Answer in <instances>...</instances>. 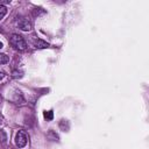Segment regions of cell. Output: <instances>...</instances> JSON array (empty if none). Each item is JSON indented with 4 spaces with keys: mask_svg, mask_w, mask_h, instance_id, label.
Listing matches in <instances>:
<instances>
[{
    "mask_svg": "<svg viewBox=\"0 0 149 149\" xmlns=\"http://www.w3.org/2000/svg\"><path fill=\"white\" fill-rule=\"evenodd\" d=\"M9 43L12 44V47H14L16 50H20V51H23L27 49V43L26 41L23 40L22 36L17 35V34H12L10 37H9Z\"/></svg>",
    "mask_w": 149,
    "mask_h": 149,
    "instance_id": "1",
    "label": "cell"
},
{
    "mask_svg": "<svg viewBox=\"0 0 149 149\" xmlns=\"http://www.w3.org/2000/svg\"><path fill=\"white\" fill-rule=\"evenodd\" d=\"M27 142H28V135L24 130H19L15 135V144L19 147V148H23L27 146Z\"/></svg>",
    "mask_w": 149,
    "mask_h": 149,
    "instance_id": "2",
    "label": "cell"
},
{
    "mask_svg": "<svg viewBox=\"0 0 149 149\" xmlns=\"http://www.w3.org/2000/svg\"><path fill=\"white\" fill-rule=\"evenodd\" d=\"M17 26L21 30L23 31H29L31 29V23L27 20V19H21L19 22H17Z\"/></svg>",
    "mask_w": 149,
    "mask_h": 149,
    "instance_id": "3",
    "label": "cell"
},
{
    "mask_svg": "<svg viewBox=\"0 0 149 149\" xmlns=\"http://www.w3.org/2000/svg\"><path fill=\"white\" fill-rule=\"evenodd\" d=\"M34 47L35 48H38V49H43V48H48L49 47V43H47L45 41L41 40V38H37L34 41Z\"/></svg>",
    "mask_w": 149,
    "mask_h": 149,
    "instance_id": "4",
    "label": "cell"
},
{
    "mask_svg": "<svg viewBox=\"0 0 149 149\" xmlns=\"http://www.w3.org/2000/svg\"><path fill=\"white\" fill-rule=\"evenodd\" d=\"M6 14H7V7L5 5H0V20H2Z\"/></svg>",
    "mask_w": 149,
    "mask_h": 149,
    "instance_id": "5",
    "label": "cell"
},
{
    "mask_svg": "<svg viewBox=\"0 0 149 149\" xmlns=\"http://www.w3.org/2000/svg\"><path fill=\"white\" fill-rule=\"evenodd\" d=\"M8 61H9V58L6 54H0V64H6V63H8Z\"/></svg>",
    "mask_w": 149,
    "mask_h": 149,
    "instance_id": "6",
    "label": "cell"
},
{
    "mask_svg": "<svg viewBox=\"0 0 149 149\" xmlns=\"http://www.w3.org/2000/svg\"><path fill=\"white\" fill-rule=\"evenodd\" d=\"M44 118L47 119V120H51L52 119V111H45L44 112Z\"/></svg>",
    "mask_w": 149,
    "mask_h": 149,
    "instance_id": "7",
    "label": "cell"
},
{
    "mask_svg": "<svg viewBox=\"0 0 149 149\" xmlns=\"http://www.w3.org/2000/svg\"><path fill=\"white\" fill-rule=\"evenodd\" d=\"M3 77H5L3 72H0V80H1V79H3Z\"/></svg>",
    "mask_w": 149,
    "mask_h": 149,
    "instance_id": "8",
    "label": "cell"
},
{
    "mask_svg": "<svg viewBox=\"0 0 149 149\" xmlns=\"http://www.w3.org/2000/svg\"><path fill=\"white\" fill-rule=\"evenodd\" d=\"M0 48H2V43L1 42H0Z\"/></svg>",
    "mask_w": 149,
    "mask_h": 149,
    "instance_id": "9",
    "label": "cell"
},
{
    "mask_svg": "<svg viewBox=\"0 0 149 149\" xmlns=\"http://www.w3.org/2000/svg\"><path fill=\"white\" fill-rule=\"evenodd\" d=\"M0 100H1V98H0Z\"/></svg>",
    "mask_w": 149,
    "mask_h": 149,
    "instance_id": "10",
    "label": "cell"
}]
</instances>
